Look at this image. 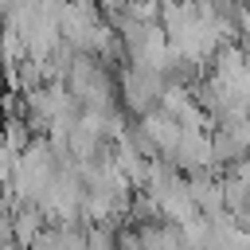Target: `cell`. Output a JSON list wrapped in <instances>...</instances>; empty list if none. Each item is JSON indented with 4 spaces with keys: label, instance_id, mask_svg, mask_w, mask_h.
Returning a JSON list of instances; mask_svg holds the SVG:
<instances>
[{
    "label": "cell",
    "instance_id": "cell-1",
    "mask_svg": "<svg viewBox=\"0 0 250 250\" xmlns=\"http://www.w3.org/2000/svg\"><path fill=\"white\" fill-rule=\"evenodd\" d=\"M117 78V109L125 117H141L148 109H156L160 94H164V74L160 70H145V66H121Z\"/></svg>",
    "mask_w": 250,
    "mask_h": 250
},
{
    "label": "cell",
    "instance_id": "cell-2",
    "mask_svg": "<svg viewBox=\"0 0 250 250\" xmlns=\"http://www.w3.org/2000/svg\"><path fill=\"white\" fill-rule=\"evenodd\" d=\"M51 242L55 250H86V230L82 223H51Z\"/></svg>",
    "mask_w": 250,
    "mask_h": 250
}]
</instances>
